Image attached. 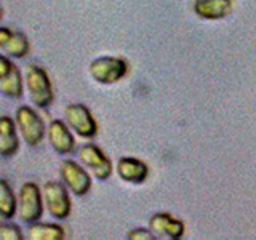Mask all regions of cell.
Segmentation results:
<instances>
[{
	"label": "cell",
	"mask_w": 256,
	"mask_h": 240,
	"mask_svg": "<svg viewBox=\"0 0 256 240\" xmlns=\"http://www.w3.org/2000/svg\"><path fill=\"white\" fill-rule=\"evenodd\" d=\"M26 88L30 101L40 109H46L53 102V86L44 68L29 64L26 66Z\"/></svg>",
	"instance_id": "6da1fadb"
},
{
	"label": "cell",
	"mask_w": 256,
	"mask_h": 240,
	"mask_svg": "<svg viewBox=\"0 0 256 240\" xmlns=\"http://www.w3.org/2000/svg\"><path fill=\"white\" fill-rule=\"evenodd\" d=\"M88 74L96 84L112 85L128 74V62L118 56H101L90 62Z\"/></svg>",
	"instance_id": "7a4b0ae2"
},
{
	"label": "cell",
	"mask_w": 256,
	"mask_h": 240,
	"mask_svg": "<svg viewBox=\"0 0 256 240\" xmlns=\"http://www.w3.org/2000/svg\"><path fill=\"white\" fill-rule=\"evenodd\" d=\"M44 190H40V188L36 182H24L20 189L18 196V213L20 220L24 222H37L44 214Z\"/></svg>",
	"instance_id": "3957f363"
},
{
	"label": "cell",
	"mask_w": 256,
	"mask_h": 240,
	"mask_svg": "<svg viewBox=\"0 0 256 240\" xmlns=\"http://www.w3.org/2000/svg\"><path fill=\"white\" fill-rule=\"evenodd\" d=\"M14 122L22 136L24 142L30 148H36L42 142L45 136V124L42 117L30 106H21L16 110Z\"/></svg>",
	"instance_id": "277c9868"
},
{
	"label": "cell",
	"mask_w": 256,
	"mask_h": 240,
	"mask_svg": "<svg viewBox=\"0 0 256 240\" xmlns=\"http://www.w3.org/2000/svg\"><path fill=\"white\" fill-rule=\"evenodd\" d=\"M45 208L54 220H66L70 214V197L68 186L60 181H48L44 184Z\"/></svg>",
	"instance_id": "5b68a950"
},
{
	"label": "cell",
	"mask_w": 256,
	"mask_h": 240,
	"mask_svg": "<svg viewBox=\"0 0 256 240\" xmlns=\"http://www.w3.org/2000/svg\"><path fill=\"white\" fill-rule=\"evenodd\" d=\"M64 120L80 138L90 140L98 133V124L85 104H68L64 109Z\"/></svg>",
	"instance_id": "8992f818"
},
{
	"label": "cell",
	"mask_w": 256,
	"mask_h": 240,
	"mask_svg": "<svg viewBox=\"0 0 256 240\" xmlns=\"http://www.w3.org/2000/svg\"><path fill=\"white\" fill-rule=\"evenodd\" d=\"M78 158L86 170H90V173L100 181L109 180L112 172H114L110 158L96 144H84L78 149Z\"/></svg>",
	"instance_id": "52a82bcc"
},
{
	"label": "cell",
	"mask_w": 256,
	"mask_h": 240,
	"mask_svg": "<svg viewBox=\"0 0 256 240\" xmlns=\"http://www.w3.org/2000/svg\"><path fill=\"white\" fill-rule=\"evenodd\" d=\"M60 173L62 182L74 196L84 197L92 189V176L82 165H78L74 160H62L60 165Z\"/></svg>",
	"instance_id": "ba28073f"
},
{
	"label": "cell",
	"mask_w": 256,
	"mask_h": 240,
	"mask_svg": "<svg viewBox=\"0 0 256 240\" xmlns=\"http://www.w3.org/2000/svg\"><path fill=\"white\" fill-rule=\"evenodd\" d=\"M0 93L12 100H20L24 94V80L21 72L6 54L0 56Z\"/></svg>",
	"instance_id": "9c48e42d"
},
{
	"label": "cell",
	"mask_w": 256,
	"mask_h": 240,
	"mask_svg": "<svg viewBox=\"0 0 256 240\" xmlns=\"http://www.w3.org/2000/svg\"><path fill=\"white\" fill-rule=\"evenodd\" d=\"M149 229L156 237L178 240L184 236V222L178 218H173L170 213H156L149 220Z\"/></svg>",
	"instance_id": "30bf717a"
},
{
	"label": "cell",
	"mask_w": 256,
	"mask_h": 240,
	"mask_svg": "<svg viewBox=\"0 0 256 240\" xmlns=\"http://www.w3.org/2000/svg\"><path fill=\"white\" fill-rule=\"evenodd\" d=\"M48 141L54 152L61 156H68L76 149V140L70 132V126L60 118L52 120L50 126H48Z\"/></svg>",
	"instance_id": "8fae6325"
},
{
	"label": "cell",
	"mask_w": 256,
	"mask_h": 240,
	"mask_svg": "<svg viewBox=\"0 0 256 240\" xmlns=\"http://www.w3.org/2000/svg\"><path fill=\"white\" fill-rule=\"evenodd\" d=\"M0 48L10 58H24L29 52V40L22 32L0 28Z\"/></svg>",
	"instance_id": "7c38bea8"
},
{
	"label": "cell",
	"mask_w": 256,
	"mask_h": 240,
	"mask_svg": "<svg viewBox=\"0 0 256 240\" xmlns=\"http://www.w3.org/2000/svg\"><path fill=\"white\" fill-rule=\"evenodd\" d=\"M116 170L120 180L130 184H141L146 181L149 174L148 165L134 157H120Z\"/></svg>",
	"instance_id": "4fadbf2b"
},
{
	"label": "cell",
	"mask_w": 256,
	"mask_h": 240,
	"mask_svg": "<svg viewBox=\"0 0 256 240\" xmlns=\"http://www.w3.org/2000/svg\"><path fill=\"white\" fill-rule=\"evenodd\" d=\"M232 0H196L194 13L202 20L218 21L232 13Z\"/></svg>",
	"instance_id": "5bb4252c"
},
{
	"label": "cell",
	"mask_w": 256,
	"mask_h": 240,
	"mask_svg": "<svg viewBox=\"0 0 256 240\" xmlns=\"http://www.w3.org/2000/svg\"><path fill=\"white\" fill-rule=\"evenodd\" d=\"M16 128H18V125L8 116H4L0 118V156L4 158L14 156L20 149V140Z\"/></svg>",
	"instance_id": "9a60e30c"
},
{
	"label": "cell",
	"mask_w": 256,
	"mask_h": 240,
	"mask_svg": "<svg viewBox=\"0 0 256 240\" xmlns=\"http://www.w3.org/2000/svg\"><path fill=\"white\" fill-rule=\"evenodd\" d=\"M66 237V232L60 224L50 222H32L28 230L29 240H62Z\"/></svg>",
	"instance_id": "2e32d148"
},
{
	"label": "cell",
	"mask_w": 256,
	"mask_h": 240,
	"mask_svg": "<svg viewBox=\"0 0 256 240\" xmlns=\"http://www.w3.org/2000/svg\"><path fill=\"white\" fill-rule=\"evenodd\" d=\"M18 212L16 196L6 180H0V216L4 220H12Z\"/></svg>",
	"instance_id": "e0dca14e"
},
{
	"label": "cell",
	"mask_w": 256,
	"mask_h": 240,
	"mask_svg": "<svg viewBox=\"0 0 256 240\" xmlns=\"http://www.w3.org/2000/svg\"><path fill=\"white\" fill-rule=\"evenodd\" d=\"M0 238L2 240H22L24 236L18 226L4 222L2 226H0Z\"/></svg>",
	"instance_id": "ac0fdd59"
},
{
	"label": "cell",
	"mask_w": 256,
	"mask_h": 240,
	"mask_svg": "<svg viewBox=\"0 0 256 240\" xmlns=\"http://www.w3.org/2000/svg\"><path fill=\"white\" fill-rule=\"evenodd\" d=\"M126 238L130 240H154L156 236L150 229H133L126 234Z\"/></svg>",
	"instance_id": "d6986e66"
}]
</instances>
